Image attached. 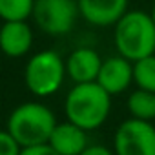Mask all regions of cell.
Here are the masks:
<instances>
[{
	"label": "cell",
	"mask_w": 155,
	"mask_h": 155,
	"mask_svg": "<svg viewBox=\"0 0 155 155\" xmlns=\"http://www.w3.org/2000/svg\"><path fill=\"white\" fill-rule=\"evenodd\" d=\"M31 17L42 33L62 37L75 28L81 13L77 0H35Z\"/></svg>",
	"instance_id": "5b68a950"
},
{
	"label": "cell",
	"mask_w": 155,
	"mask_h": 155,
	"mask_svg": "<svg viewBox=\"0 0 155 155\" xmlns=\"http://www.w3.org/2000/svg\"><path fill=\"white\" fill-rule=\"evenodd\" d=\"M81 17L97 28L115 26L128 11L130 0H77Z\"/></svg>",
	"instance_id": "ba28073f"
},
{
	"label": "cell",
	"mask_w": 155,
	"mask_h": 155,
	"mask_svg": "<svg viewBox=\"0 0 155 155\" xmlns=\"http://www.w3.org/2000/svg\"><path fill=\"white\" fill-rule=\"evenodd\" d=\"M115 155H155V126L148 120L126 119L113 133Z\"/></svg>",
	"instance_id": "8992f818"
},
{
	"label": "cell",
	"mask_w": 155,
	"mask_h": 155,
	"mask_svg": "<svg viewBox=\"0 0 155 155\" xmlns=\"http://www.w3.org/2000/svg\"><path fill=\"white\" fill-rule=\"evenodd\" d=\"M133 82V62L120 55L102 58V66L97 77V84L111 97L120 95Z\"/></svg>",
	"instance_id": "52a82bcc"
},
{
	"label": "cell",
	"mask_w": 155,
	"mask_h": 155,
	"mask_svg": "<svg viewBox=\"0 0 155 155\" xmlns=\"http://www.w3.org/2000/svg\"><path fill=\"white\" fill-rule=\"evenodd\" d=\"M113 44L117 55L137 62L155 55V22L151 13L142 9H128L126 15L113 26Z\"/></svg>",
	"instance_id": "7a4b0ae2"
},
{
	"label": "cell",
	"mask_w": 155,
	"mask_h": 155,
	"mask_svg": "<svg viewBox=\"0 0 155 155\" xmlns=\"http://www.w3.org/2000/svg\"><path fill=\"white\" fill-rule=\"evenodd\" d=\"M81 155H115V153H113V150H110L104 144H90Z\"/></svg>",
	"instance_id": "e0dca14e"
},
{
	"label": "cell",
	"mask_w": 155,
	"mask_h": 155,
	"mask_svg": "<svg viewBox=\"0 0 155 155\" xmlns=\"http://www.w3.org/2000/svg\"><path fill=\"white\" fill-rule=\"evenodd\" d=\"M22 146L8 130H0V155H20Z\"/></svg>",
	"instance_id": "9a60e30c"
},
{
	"label": "cell",
	"mask_w": 155,
	"mask_h": 155,
	"mask_svg": "<svg viewBox=\"0 0 155 155\" xmlns=\"http://www.w3.org/2000/svg\"><path fill=\"white\" fill-rule=\"evenodd\" d=\"M128 111L131 119H139V120H148L153 122L155 120V93L148 91V90H133L128 97Z\"/></svg>",
	"instance_id": "7c38bea8"
},
{
	"label": "cell",
	"mask_w": 155,
	"mask_h": 155,
	"mask_svg": "<svg viewBox=\"0 0 155 155\" xmlns=\"http://www.w3.org/2000/svg\"><path fill=\"white\" fill-rule=\"evenodd\" d=\"M48 144L58 155H81L90 146V140L86 130L66 120V122H57Z\"/></svg>",
	"instance_id": "8fae6325"
},
{
	"label": "cell",
	"mask_w": 155,
	"mask_h": 155,
	"mask_svg": "<svg viewBox=\"0 0 155 155\" xmlns=\"http://www.w3.org/2000/svg\"><path fill=\"white\" fill-rule=\"evenodd\" d=\"M0 60H2V51H0Z\"/></svg>",
	"instance_id": "d6986e66"
},
{
	"label": "cell",
	"mask_w": 155,
	"mask_h": 155,
	"mask_svg": "<svg viewBox=\"0 0 155 155\" xmlns=\"http://www.w3.org/2000/svg\"><path fill=\"white\" fill-rule=\"evenodd\" d=\"M57 126V117L42 102H24L17 106L6 122V130L22 146L46 144Z\"/></svg>",
	"instance_id": "3957f363"
},
{
	"label": "cell",
	"mask_w": 155,
	"mask_h": 155,
	"mask_svg": "<svg viewBox=\"0 0 155 155\" xmlns=\"http://www.w3.org/2000/svg\"><path fill=\"white\" fill-rule=\"evenodd\" d=\"M35 0H0V18L2 22L28 20L33 15Z\"/></svg>",
	"instance_id": "4fadbf2b"
},
{
	"label": "cell",
	"mask_w": 155,
	"mask_h": 155,
	"mask_svg": "<svg viewBox=\"0 0 155 155\" xmlns=\"http://www.w3.org/2000/svg\"><path fill=\"white\" fill-rule=\"evenodd\" d=\"M33 28L28 20H13L0 26V51L9 58H20L33 48Z\"/></svg>",
	"instance_id": "30bf717a"
},
{
	"label": "cell",
	"mask_w": 155,
	"mask_h": 155,
	"mask_svg": "<svg viewBox=\"0 0 155 155\" xmlns=\"http://www.w3.org/2000/svg\"><path fill=\"white\" fill-rule=\"evenodd\" d=\"M66 79V60L55 49H42L35 53L24 69V82L29 93L38 99L55 95Z\"/></svg>",
	"instance_id": "277c9868"
},
{
	"label": "cell",
	"mask_w": 155,
	"mask_h": 155,
	"mask_svg": "<svg viewBox=\"0 0 155 155\" xmlns=\"http://www.w3.org/2000/svg\"><path fill=\"white\" fill-rule=\"evenodd\" d=\"M151 18H153V22H155V4H153V9H151Z\"/></svg>",
	"instance_id": "ac0fdd59"
},
{
	"label": "cell",
	"mask_w": 155,
	"mask_h": 155,
	"mask_svg": "<svg viewBox=\"0 0 155 155\" xmlns=\"http://www.w3.org/2000/svg\"><path fill=\"white\" fill-rule=\"evenodd\" d=\"M20 155H58L48 142L46 144H37V146H28L22 148Z\"/></svg>",
	"instance_id": "2e32d148"
},
{
	"label": "cell",
	"mask_w": 155,
	"mask_h": 155,
	"mask_svg": "<svg viewBox=\"0 0 155 155\" xmlns=\"http://www.w3.org/2000/svg\"><path fill=\"white\" fill-rule=\"evenodd\" d=\"M101 66H102V58L99 51L90 46L75 48L66 57V75L75 84L97 82Z\"/></svg>",
	"instance_id": "9c48e42d"
},
{
	"label": "cell",
	"mask_w": 155,
	"mask_h": 155,
	"mask_svg": "<svg viewBox=\"0 0 155 155\" xmlns=\"http://www.w3.org/2000/svg\"><path fill=\"white\" fill-rule=\"evenodd\" d=\"M111 95L97 82L75 84L64 101L66 119L86 131L99 130L110 117Z\"/></svg>",
	"instance_id": "6da1fadb"
},
{
	"label": "cell",
	"mask_w": 155,
	"mask_h": 155,
	"mask_svg": "<svg viewBox=\"0 0 155 155\" xmlns=\"http://www.w3.org/2000/svg\"><path fill=\"white\" fill-rule=\"evenodd\" d=\"M133 82L137 88L155 93V55L133 62Z\"/></svg>",
	"instance_id": "5bb4252c"
}]
</instances>
